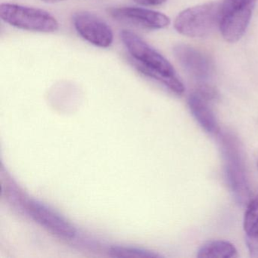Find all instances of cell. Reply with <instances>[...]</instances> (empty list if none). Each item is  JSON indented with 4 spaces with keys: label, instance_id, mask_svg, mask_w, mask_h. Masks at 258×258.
<instances>
[{
    "label": "cell",
    "instance_id": "cell-1",
    "mask_svg": "<svg viewBox=\"0 0 258 258\" xmlns=\"http://www.w3.org/2000/svg\"><path fill=\"white\" fill-rule=\"evenodd\" d=\"M120 39L134 58V66L142 75L155 80L176 94L185 91L173 66L141 37L131 31H122Z\"/></svg>",
    "mask_w": 258,
    "mask_h": 258
},
{
    "label": "cell",
    "instance_id": "cell-2",
    "mask_svg": "<svg viewBox=\"0 0 258 258\" xmlns=\"http://www.w3.org/2000/svg\"><path fill=\"white\" fill-rule=\"evenodd\" d=\"M218 134L228 184L236 202L247 206L251 196L241 145L231 133L219 131Z\"/></svg>",
    "mask_w": 258,
    "mask_h": 258
},
{
    "label": "cell",
    "instance_id": "cell-3",
    "mask_svg": "<svg viewBox=\"0 0 258 258\" xmlns=\"http://www.w3.org/2000/svg\"><path fill=\"white\" fill-rule=\"evenodd\" d=\"M220 4L210 3L186 9L175 19L178 33L188 37H204L220 25Z\"/></svg>",
    "mask_w": 258,
    "mask_h": 258
},
{
    "label": "cell",
    "instance_id": "cell-4",
    "mask_svg": "<svg viewBox=\"0 0 258 258\" xmlns=\"http://www.w3.org/2000/svg\"><path fill=\"white\" fill-rule=\"evenodd\" d=\"M0 17L6 23L25 31L53 33L59 28L58 21L48 12L17 4H1Z\"/></svg>",
    "mask_w": 258,
    "mask_h": 258
},
{
    "label": "cell",
    "instance_id": "cell-5",
    "mask_svg": "<svg viewBox=\"0 0 258 258\" xmlns=\"http://www.w3.org/2000/svg\"><path fill=\"white\" fill-rule=\"evenodd\" d=\"M256 0H223L220 4V28L226 41L235 43L250 23Z\"/></svg>",
    "mask_w": 258,
    "mask_h": 258
},
{
    "label": "cell",
    "instance_id": "cell-6",
    "mask_svg": "<svg viewBox=\"0 0 258 258\" xmlns=\"http://www.w3.org/2000/svg\"><path fill=\"white\" fill-rule=\"evenodd\" d=\"M218 99V92L212 86L201 83L190 94L188 108L199 124L208 134H218V122L211 108V102Z\"/></svg>",
    "mask_w": 258,
    "mask_h": 258
},
{
    "label": "cell",
    "instance_id": "cell-7",
    "mask_svg": "<svg viewBox=\"0 0 258 258\" xmlns=\"http://www.w3.org/2000/svg\"><path fill=\"white\" fill-rule=\"evenodd\" d=\"M73 23L78 34L92 45L108 48L112 44V30L99 16L88 12H79L74 15Z\"/></svg>",
    "mask_w": 258,
    "mask_h": 258
},
{
    "label": "cell",
    "instance_id": "cell-8",
    "mask_svg": "<svg viewBox=\"0 0 258 258\" xmlns=\"http://www.w3.org/2000/svg\"><path fill=\"white\" fill-rule=\"evenodd\" d=\"M110 14L117 20L134 24L148 29H163L170 24V19L166 15L140 7L111 9Z\"/></svg>",
    "mask_w": 258,
    "mask_h": 258
},
{
    "label": "cell",
    "instance_id": "cell-9",
    "mask_svg": "<svg viewBox=\"0 0 258 258\" xmlns=\"http://www.w3.org/2000/svg\"><path fill=\"white\" fill-rule=\"evenodd\" d=\"M173 52L176 61L193 78L204 81L211 76L212 62L199 49L188 45L179 44L173 48Z\"/></svg>",
    "mask_w": 258,
    "mask_h": 258
},
{
    "label": "cell",
    "instance_id": "cell-10",
    "mask_svg": "<svg viewBox=\"0 0 258 258\" xmlns=\"http://www.w3.org/2000/svg\"><path fill=\"white\" fill-rule=\"evenodd\" d=\"M28 211L36 222L54 235L66 239L76 235V229L61 216L37 202H28Z\"/></svg>",
    "mask_w": 258,
    "mask_h": 258
},
{
    "label": "cell",
    "instance_id": "cell-11",
    "mask_svg": "<svg viewBox=\"0 0 258 258\" xmlns=\"http://www.w3.org/2000/svg\"><path fill=\"white\" fill-rule=\"evenodd\" d=\"M238 251L235 246L229 241L212 240L204 243L198 250L199 258H235Z\"/></svg>",
    "mask_w": 258,
    "mask_h": 258
},
{
    "label": "cell",
    "instance_id": "cell-12",
    "mask_svg": "<svg viewBox=\"0 0 258 258\" xmlns=\"http://www.w3.org/2000/svg\"><path fill=\"white\" fill-rule=\"evenodd\" d=\"M109 252L111 256L114 257L152 258L159 256V255L149 250L136 248V247H120V246L111 247Z\"/></svg>",
    "mask_w": 258,
    "mask_h": 258
},
{
    "label": "cell",
    "instance_id": "cell-13",
    "mask_svg": "<svg viewBox=\"0 0 258 258\" xmlns=\"http://www.w3.org/2000/svg\"><path fill=\"white\" fill-rule=\"evenodd\" d=\"M258 222V196L250 199L244 217V230L247 232Z\"/></svg>",
    "mask_w": 258,
    "mask_h": 258
},
{
    "label": "cell",
    "instance_id": "cell-14",
    "mask_svg": "<svg viewBox=\"0 0 258 258\" xmlns=\"http://www.w3.org/2000/svg\"><path fill=\"white\" fill-rule=\"evenodd\" d=\"M246 244L250 257L258 258V222L246 232Z\"/></svg>",
    "mask_w": 258,
    "mask_h": 258
},
{
    "label": "cell",
    "instance_id": "cell-15",
    "mask_svg": "<svg viewBox=\"0 0 258 258\" xmlns=\"http://www.w3.org/2000/svg\"><path fill=\"white\" fill-rule=\"evenodd\" d=\"M136 4L143 7H157L162 5L167 0H134Z\"/></svg>",
    "mask_w": 258,
    "mask_h": 258
},
{
    "label": "cell",
    "instance_id": "cell-16",
    "mask_svg": "<svg viewBox=\"0 0 258 258\" xmlns=\"http://www.w3.org/2000/svg\"><path fill=\"white\" fill-rule=\"evenodd\" d=\"M42 2L46 3V4H57V3L63 2L66 0H41Z\"/></svg>",
    "mask_w": 258,
    "mask_h": 258
},
{
    "label": "cell",
    "instance_id": "cell-17",
    "mask_svg": "<svg viewBox=\"0 0 258 258\" xmlns=\"http://www.w3.org/2000/svg\"><path fill=\"white\" fill-rule=\"evenodd\" d=\"M257 167H258V158H257Z\"/></svg>",
    "mask_w": 258,
    "mask_h": 258
}]
</instances>
